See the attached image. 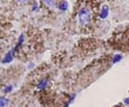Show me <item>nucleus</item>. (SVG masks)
Here are the masks:
<instances>
[{
	"label": "nucleus",
	"mask_w": 129,
	"mask_h": 107,
	"mask_svg": "<svg viewBox=\"0 0 129 107\" xmlns=\"http://www.w3.org/2000/svg\"><path fill=\"white\" fill-rule=\"evenodd\" d=\"M7 103V99L5 98H0V107H3Z\"/></svg>",
	"instance_id": "obj_2"
},
{
	"label": "nucleus",
	"mask_w": 129,
	"mask_h": 107,
	"mask_svg": "<svg viewBox=\"0 0 129 107\" xmlns=\"http://www.w3.org/2000/svg\"><path fill=\"white\" fill-rule=\"evenodd\" d=\"M46 83H47L46 81H42V82H41V83H40V84L38 85V87H39V88H44V87L45 86Z\"/></svg>",
	"instance_id": "obj_3"
},
{
	"label": "nucleus",
	"mask_w": 129,
	"mask_h": 107,
	"mask_svg": "<svg viewBox=\"0 0 129 107\" xmlns=\"http://www.w3.org/2000/svg\"><path fill=\"white\" fill-rule=\"evenodd\" d=\"M67 7V6L66 2H63L62 6H60V9H61V10H66Z\"/></svg>",
	"instance_id": "obj_4"
},
{
	"label": "nucleus",
	"mask_w": 129,
	"mask_h": 107,
	"mask_svg": "<svg viewBox=\"0 0 129 107\" xmlns=\"http://www.w3.org/2000/svg\"><path fill=\"white\" fill-rule=\"evenodd\" d=\"M13 55H14V51H10L9 52L6 56L4 57V59H2V63H9L10 62L12 59H13Z\"/></svg>",
	"instance_id": "obj_1"
}]
</instances>
